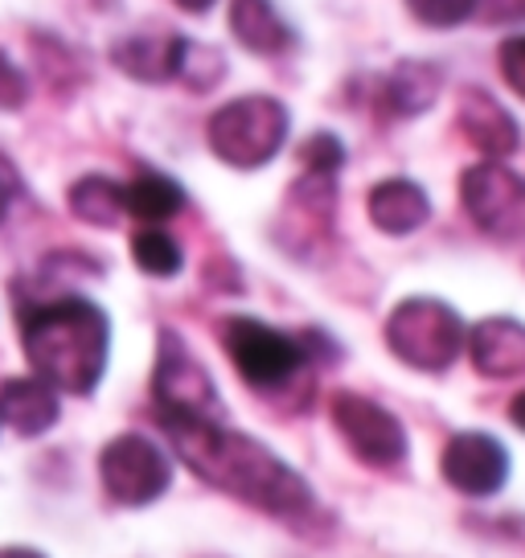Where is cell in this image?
Wrapping results in <instances>:
<instances>
[{
  "label": "cell",
  "instance_id": "cell-1",
  "mask_svg": "<svg viewBox=\"0 0 525 558\" xmlns=\"http://www.w3.org/2000/svg\"><path fill=\"white\" fill-rule=\"evenodd\" d=\"M160 427L173 444V452L206 485L222 488L230 497L262 513H276V518H304L313 509L308 481L259 439L230 432L218 418L193 415H160Z\"/></svg>",
  "mask_w": 525,
  "mask_h": 558
},
{
  "label": "cell",
  "instance_id": "cell-2",
  "mask_svg": "<svg viewBox=\"0 0 525 558\" xmlns=\"http://www.w3.org/2000/svg\"><path fill=\"white\" fill-rule=\"evenodd\" d=\"M21 345L46 386L66 395H90L107 369L111 325L103 308L90 300H50L25 313Z\"/></svg>",
  "mask_w": 525,
  "mask_h": 558
},
{
  "label": "cell",
  "instance_id": "cell-3",
  "mask_svg": "<svg viewBox=\"0 0 525 558\" xmlns=\"http://www.w3.org/2000/svg\"><path fill=\"white\" fill-rule=\"evenodd\" d=\"M464 320L452 304L436 296H411L386 316V345L411 369L443 374L464 353Z\"/></svg>",
  "mask_w": 525,
  "mask_h": 558
},
{
  "label": "cell",
  "instance_id": "cell-4",
  "mask_svg": "<svg viewBox=\"0 0 525 558\" xmlns=\"http://www.w3.org/2000/svg\"><path fill=\"white\" fill-rule=\"evenodd\" d=\"M206 136L222 165L262 169L267 160L280 157L283 140H288V107L271 95H246L213 111Z\"/></svg>",
  "mask_w": 525,
  "mask_h": 558
},
{
  "label": "cell",
  "instance_id": "cell-5",
  "mask_svg": "<svg viewBox=\"0 0 525 558\" xmlns=\"http://www.w3.org/2000/svg\"><path fill=\"white\" fill-rule=\"evenodd\" d=\"M222 345H227L234 369L243 374L255 390H280L296 378L308 353L296 337L262 325L255 316H230L222 325Z\"/></svg>",
  "mask_w": 525,
  "mask_h": 558
},
{
  "label": "cell",
  "instance_id": "cell-6",
  "mask_svg": "<svg viewBox=\"0 0 525 558\" xmlns=\"http://www.w3.org/2000/svg\"><path fill=\"white\" fill-rule=\"evenodd\" d=\"M99 476H103V488L111 501L120 506H152L160 493L173 481V469H169V456L160 452L152 439L136 436H115L99 456Z\"/></svg>",
  "mask_w": 525,
  "mask_h": 558
},
{
  "label": "cell",
  "instance_id": "cell-7",
  "mask_svg": "<svg viewBox=\"0 0 525 558\" xmlns=\"http://www.w3.org/2000/svg\"><path fill=\"white\" fill-rule=\"evenodd\" d=\"M333 427L350 444V452L369 469H394L406 460V427L386 407L362 395H337Z\"/></svg>",
  "mask_w": 525,
  "mask_h": 558
},
{
  "label": "cell",
  "instance_id": "cell-8",
  "mask_svg": "<svg viewBox=\"0 0 525 558\" xmlns=\"http://www.w3.org/2000/svg\"><path fill=\"white\" fill-rule=\"evenodd\" d=\"M160 415H193V418H222V402L213 390L210 374L190 357V349L173 332L160 337L157 378H152Z\"/></svg>",
  "mask_w": 525,
  "mask_h": 558
},
{
  "label": "cell",
  "instance_id": "cell-9",
  "mask_svg": "<svg viewBox=\"0 0 525 558\" xmlns=\"http://www.w3.org/2000/svg\"><path fill=\"white\" fill-rule=\"evenodd\" d=\"M464 209L473 214V222L489 234H517L525 227V177L505 169L501 160L473 165L464 181Z\"/></svg>",
  "mask_w": 525,
  "mask_h": 558
},
{
  "label": "cell",
  "instance_id": "cell-10",
  "mask_svg": "<svg viewBox=\"0 0 525 558\" xmlns=\"http://www.w3.org/2000/svg\"><path fill=\"white\" fill-rule=\"evenodd\" d=\"M439 469H443V481L455 493H464V497H492L509 481V452L501 439L485 436V432H460V436L448 439Z\"/></svg>",
  "mask_w": 525,
  "mask_h": 558
},
{
  "label": "cell",
  "instance_id": "cell-11",
  "mask_svg": "<svg viewBox=\"0 0 525 558\" xmlns=\"http://www.w3.org/2000/svg\"><path fill=\"white\" fill-rule=\"evenodd\" d=\"M464 349L473 357L476 374H485V378H522L525 374V325L513 316L480 320L464 337Z\"/></svg>",
  "mask_w": 525,
  "mask_h": 558
},
{
  "label": "cell",
  "instance_id": "cell-12",
  "mask_svg": "<svg viewBox=\"0 0 525 558\" xmlns=\"http://www.w3.org/2000/svg\"><path fill=\"white\" fill-rule=\"evenodd\" d=\"M460 132H464L468 144L480 148L489 160L509 157V153H517V144H522L517 120L492 99L489 90H480V87H468L464 99H460Z\"/></svg>",
  "mask_w": 525,
  "mask_h": 558
},
{
  "label": "cell",
  "instance_id": "cell-13",
  "mask_svg": "<svg viewBox=\"0 0 525 558\" xmlns=\"http://www.w3.org/2000/svg\"><path fill=\"white\" fill-rule=\"evenodd\" d=\"M369 222L382 230V234H415V230L431 218V202L427 193L406 181V177H390V181H378L369 190Z\"/></svg>",
  "mask_w": 525,
  "mask_h": 558
},
{
  "label": "cell",
  "instance_id": "cell-14",
  "mask_svg": "<svg viewBox=\"0 0 525 558\" xmlns=\"http://www.w3.org/2000/svg\"><path fill=\"white\" fill-rule=\"evenodd\" d=\"M181 41L176 34H127L111 46V62L136 83H169L176 78Z\"/></svg>",
  "mask_w": 525,
  "mask_h": 558
},
{
  "label": "cell",
  "instance_id": "cell-15",
  "mask_svg": "<svg viewBox=\"0 0 525 558\" xmlns=\"http://www.w3.org/2000/svg\"><path fill=\"white\" fill-rule=\"evenodd\" d=\"M0 423L17 436H41L58 423V390L41 378H9L0 386Z\"/></svg>",
  "mask_w": 525,
  "mask_h": 558
},
{
  "label": "cell",
  "instance_id": "cell-16",
  "mask_svg": "<svg viewBox=\"0 0 525 558\" xmlns=\"http://www.w3.org/2000/svg\"><path fill=\"white\" fill-rule=\"evenodd\" d=\"M230 29L251 53H283L292 46V29L271 0H230Z\"/></svg>",
  "mask_w": 525,
  "mask_h": 558
},
{
  "label": "cell",
  "instance_id": "cell-17",
  "mask_svg": "<svg viewBox=\"0 0 525 558\" xmlns=\"http://www.w3.org/2000/svg\"><path fill=\"white\" fill-rule=\"evenodd\" d=\"M443 74L431 62H403L386 78V104L394 116H419L439 99Z\"/></svg>",
  "mask_w": 525,
  "mask_h": 558
},
{
  "label": "cell",
  "instance_id": "cell-18",
  "mask_svg": "<svg viewBox=\"0 0 525 558\" xmlns=\"http://www.w3.org/2000/svg\"><path fill=\"white\" fill-rule=\"evenodd\" d=\"M181 206H185V190L173 177L141 173L132 185H123V209L136 214L141 222H169L173 214H181Z\"/></svg>",
  "mask_w": 525,
  "mask_h": 558
},
{
  "label": "cell",
  "instance_id": "cell-19",
  "mask_svg": "<svg viewBox=\"0 0 525 558\" xmlns=\"http://www.w3.org/2000/svg\"><path fill=\"white\" fill-rule=\"evenodd\" d=\"M71 214L90 227H115L123 214V185L107 177H83L71 185Z\"/></svg>",
  "mask_w": 525,
  "mask_h": 558
},
{
  "label": "cell",
  "instance_id": "cell-20",
  "mask_svg": "<svg viewBox=\"0 0 525 558\" xmlns=\"http://www.w3.org/2000/svg\"><path fill=\"white\" fill-rule=\"evenodd\" d=\"M132 255H136V267H141V271H148V276H157V279L176 276L181 263H185L173 234H164V230H157V227H144L141 234L132 239Z\"/></svg>",
  "mask_w": 525,
  "mask_h": 558
},
{
  "label": "cell",
  "instance_id": "cell-21",
  "mask_svg": "<svg viewBox=\"0 0 525 558\" xmlns=\"http://www.w3.org/2000/svg\"><path fill=\"white\" fill-rule=\"evenodd\" d=\"M176 78H185L190 87L206 90L222 78V53L210 50V46H193V41H181V58H176Z\"/></svg>",
  "mask_w": 525,
  "mask_h": 558
},
{
  "label": "cell",
  "instance_id": "cell-22",
  "mask_svg": "<svg viewBox=\"0 0 525 558\" xmlns=\"http://www.w3.org/2000/svg\"><path fill=\"white\" fill-rule=\"evenodd\" d=\"M411 17L431 25V29H452V25H464L480 9V0H406Z\"/></svg>",
  "mask_w": 525,
  "mask_h": 558
},
{
  "label": "cell",
  "instance_id": "cell-23",
  "mask_svg": "<svg viewBox=\"0 0 525 558\" xmlns=\"http://www.w3.org/2000/svg\"><path fill=\"white\" fill-rule=\"evenodd\" d=\"M300 157H304L308 177H333L337 169H341V160H345V148H341V140L329 136V132H316V136L300 148Z\"/></svg>",
  "mask_w": 525,
  "mask_h": 558
},
{
  "label": "cell",
  "instance_id": "cell-24",
  "mask_svg": "<svg viewBox=\"0 0 525 558\" xmlns=\"http://www.w3.org/2000/svg\"><path fill=\"white\" fill-rule=\"evenodd\" d=\"M25 99H29V83H25V74L9 62V53L0 50V111H17Z\"/></svg>",
  "mask_w": 525,
  "mask_h": 558
},
{
  "label": "cell",
  "instance_id": "cell-25",
  "mask_svg": "<svg viewBox=\"0 0 525 558\" xmlns=\"http://www.w3.org/2000/svg\"><path fill=\"white\" fill-rule=\"evenodd\" d=\"M501 74L505 83L525 99V34L522 37H509L501 46Z\"/></svg>",
  "mask_w": 525,
  "mask_h": 558
},
{
  "label": "cell",
  "instance_id": "cell-26",
  "mask_svg": "<svg viewBox=\"0 0 525 558\" xmlns=\"http://www.w3.org/2000/svg\"><path fill=\"white\" fill-rule=\"evenodd\" d=\"M17 190H21L17 169H13V165H9V157L0 153V222H4V214H9V206H13Z\"/></svg>",
  "mask_w": 525,
  "mask_h": 558
},
{
  "label": "cell",
  "instance_id": "cell-27",
  "mask_svg": "<svg viewBox=\"0 0 525 558\" xmlns=\"http://www.w3.org/2000/svg\"><path fill=\"white\" fill-rule=\"evenodd\" d=\"M492 17L497 21L525 17V0H492Z\"/></svg>",
  "mask_w": 525,
  "mask_h": 558
},
{
  "label": "cell",
  "instance_id": "cell-28",
  "mask_svg": "<svg viewBox=\"0 0 525 558\" xmlns=\"http://www.w3.org/2000/svg\"><path fill=\"white\" fill-rule=\"evenodd\" d=\"M509 418H513V423H517V427L525 432V390L513 402H509Z\"/></svg>",
  "mask_w": 525,
  "mask_h": 558
},
{
  "label": "cell",
  "instance_id": "cell-29",
  "mask_svg": "<svg viewBox=\"0 0 525 558\" xmlns=\"http://www.w3.org/2000/svg\"><path fill=\"white\" fill-rule=\"evenodd\" d=\"M176 4H181L185 13H206V9H210L213 0H176Z\"/></svg>",
  "mask_w": 525,
  "mask_h": 558
},
{
  "label": "cell",
  "instance_id": "cell-30",
  "mask_svg": "<svg viewBox=\"0 0 525 558\" xmlns=\"http://www.w3.org/2000/svg\"><path fill=\"white\" fill-rule=\"evenodd\" d=\"M0 558H41V555L29 550V546H13V550H0Z\"/></svg>",
  "mask_w": 525,
  "mask_h": 558
}]
</instances>
